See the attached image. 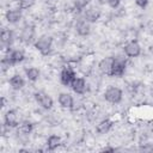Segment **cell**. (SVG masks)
Returning a JSON list of instances; mask_svg holds the SVG:
<instances>
[{
  "instance_id": "cell-27",
  "label": "cell",
  "mask_w": 153,
  "mask_h": 153,
  "mask_svg": "<svg viewBox=\"0 0 153 153\" xmlns=\"http://www.w3.org/2000/svg\"><path fill=\"white\" fill-rule=\"evenodd\" d=\"M114 151H115V148H112V147H104L102 149V152H114Z\"/></svg>"
},
{
  "instance_id": "cell-17",
  "label": "cell",
  "mask_w": 153,
  "mask_h": 153,
  "mask_svg": "<svg viewBox=\"0 0 153 153\" xmlns=\"http://www.w3.org/2000/svg\"><path fill=\"white\" fill-rule=\"evenodd\" d=\"M33 33H35V31H33V29H32L31 26H25V27L23 29V31H22L20 38H22L23 42L29 43V42L33 38Z\"/></svg>"
},
{
  "instance_id": "cell-9",
  "label": "cell",
  "mask_w": 153,
  "mask_h": 153,
  "mask_svg": "<svg viewBox=\"0 0 153 153\" xmlns=\"http://www.w3.org/2000/svg\"><path fill=\"white\" fill-rule=\"evenodd\" d=\"M114 59L115 57H105L103 59L98 67H99V71L103 73V74H106V75H110V72H111V67H112V63H114Z\"/></svg>"
},
{
  "instance_id": "cell-10",
  "label": "cell",
  "mask_w": 153,
  "mask_h": 153,
  "mask_svg": "<svg viewBox=\"0 0 153 153\" xmlns=\"http://www.w3.org/2000/svg\"><path fill=\"white\" fill-rule=\"evenodd\" d=\"M71 87H72V90H73L75 93L81 94V93H84L85 90H86V82H85V80H84L82 78H76V76H75V79L73 80Z\"/></svg>"
},
{
  "instance_id": "cell-1",
  "label": "cell",
  "mask_w": 153,
  "mask_h": 153,
  "mask_svg": "<svg viewBox=\"0 0 153 153\" xmlns=\"http://www.w3.org/2000/svg\"><path fill=\"white\" fill-rule=\"evenodd\" d=\"M51 45H53V38H51V36H48V35L41 36L37 39V42L35 43L36 49L42 55H48L50 53V50H51Z\"/></svg>"
},
{
  "instance_id": "cell-3",
  "label": "cell",
  "mask_w": 153,
  "mask_h": 153,
  "mask_svg": "<svg viewBox=\"0 0 153 153\" xmlns=\"http://www.w3.org/2000/svg\"><path fill=\"white\" fill-rule=\"evenodd\" d=\"M126 71V59L122 57H115L114 59V63L111 67V72H110V76H122L124 74Z\"/></svg>"
},
{
  "instance_id": "cell-16",
  "label": "cell",
  "mask_w": 153,
  "mask_h": 153,
  "mask_svg": "<svg viewBox=\"0 0 153 153\" xmlns=\"http://www.w3.org/2000/svg\"><path fill=\"white\" fill-rule=\"evenodd\" d=\"M61 143V137L57 136V135H50L47 140V146H48V149L50 151H54L56 149Z\"/></svg>"
},
{
  "instance_id": "cell-20",
  "label": "cell",
  "mask_w": 153,
  "mask_h": 153,
  "mask_svg": "<svg viewBox=\"0 0 153 153\" xmlns=\"http://www.w3.org/2000/svg\"><path fill=\"white\" fill-rule=\"evenodd\" d=\"M8 56L11 57V60L13 61V63H14V65H16V63H19V62H22V61L24 60V57H25L24 53H23L22 50H19V49L11 51Z\"/></svg>"
},
{
  "instance_id": "cell-13",
  "label": "cell",
  "mask_w": 153,
  "mask_h": 153,
  "mask_svg": "<svg viewBox=\"0 0 153 153\" xmlns=\"http://www.w3.org/2000/svg\"><path fill=\"white\" fill-rule=\"evenodd\" d=\"M76 32H78V35H80V36H87L88 33H90V31H91V26H90V23L87 22V20H80L78 24H76Z\"/></svg>"
},
{
  "instance_id": "cell-22",
  "label": "cell",
  "mask_w": 153,
  "mask_h": 153,
  "mask_svg": "<svg viewBox=\"0 0 153 153\" xmlns=\"http://www.w3.org/2000/svg\"><path fill=\"white\" fill-rule=\"evenodd\" d=\"M12 66H14V63H13V61L11 60L10 56H6V57H4V59L1 60V67H2V71H4V72L7 71L8 68H11Z\"/></svg>"
},
{
  "instance_id": "cell-24",
  "label": "cell",
  "mask_w": 153,
  "mask_h": 153,
  "mask_svg": "<svg viewBox=\"0 0 153 153\" xmlns=\"http://www.w3.org/2000/svg\"><path fill=\"white\" fill-rule=\"evenodd\" d=\"M88 4H90V0H74V5H75V7L78 10L85 8Z\"/></svg>"
},
{
  "instance_id": "cell-25",
  "label": "cell",
  "mask_w": 153,
  "mask_h": 153,
  "mask_svg": "<svg viewBox=\"0 0 153 153\" xmlns=\"http://www.w3.org/2000/svg\"><path fill=\"white\" fill-rule=\"evenodd\" d=\"M106 2L109 4V6H110V7L116 8V7H118V6H120L121 0H106Z\"/></svg>"
},
{
  "instance_id": "cell-4",
  "label": "cell",
  "mask_w": 153,
  "mask_h": 153,
  "mask_svg": "<svg viewBox=\"0 0 153 153\" xmlns=\"http://www.w3.org/2000/svg\"><path fill=\"white\" fill-rule=\"evenodd\" d=\"M75 79V72L72 67H65L60 74V80L65 86H71L73 80Z\"/></svg>"
},
{
  "instance_id": "cell-15",
  "label": "cell",
  "mask_w": 153,
  "mask_h": 153,
  "mask_svg": "<svg viewBox=\"0 0 153 153\" xmlns=\"http://www.w3.org/2000/svg\"><path fill=\"white\" fill-rule=\"evenodd\" d=\"M111 127H112V122L110 120H103V121H100L97 124L96 130H97L98 134H102L103 135V134H106L111 129Z\"/></svg>"
},
{
  "instance_id": "cell-23",
  "label": "cell",
  "mask_w": 153,
  "mask_h": 153,
  "mask_svg": "<svg viewBox=\"0 0 153 153\" xmlns=\"http://www.w3.org/2000/svg\"><path fill=\"white\" fill-rule=\"evenodd\" d=\"M35 4V0H18V6L20 10L30 8Z\"/></svg>"
},
{
  "instance_id": "cell-14",
  "label": "cell",
  "mask_w": 153,
  "mask_h": 153,
  "mask_svg": "<svg viewBox=\"0 0 153 153\" xmlns=\"http://www.w3.org/2000/svg\"><path fill=\"white\" fill-rule=\"evenodd\" d=\"M10 85L12 86L13 90H20V88L24 87L25 80H24L23 76H20L19 74H16V75H13V76L10 79Z\"/></svg>"
},
{
  "instance_id": "cell-7",
  "label": "cell",
  "mask_w": 153,
  "mask_h": 153,
  "mask_svg": "<svg viewBox=\"0 0 153 153\" xmlns=\"http://www.w3.org/2000/svg\"><path fill=\"white\" fill-rule=\"evenodd\" d=\"M100 17V11L98 7L96 6H91L88 8H86L85 11V20H87L88 23H94L99 19Z\"/></svg>"
},
{
  "instance_id": "cell-2",
  "label": "cell",
  "mask_w": 153,
  "mask_h": 153,
  "mask_svg": "<svg viewBox=\"0 0 153 153\" xmlns=\"http://www.w3.org/2000/svg\"><path fill=\"white\" fill-rule=\"evenodd\" d=\"M104 98L106 102L112 103V104H117L122 100V91L118 87L115 86H110L105 92H104Z\"/></svg>"
},
{
  "instance_id": "cell-18",
  "label": "cell",
  "mask_w": 153,
  "mask_h": 153,
  "mask_svg": "<svg viewBox=\"0 0 153 153\" xmlns=\"http://www.w3.org/2000/svg\"><path fill=\"white\" fill-rule=\"evenodd\" d=\"M32 128H33V126H32L31 122L24 121V122L18 124V133H20L23 135H27V134H30L32 131Z\"/></svg>"
},
{
  "instance_id": "cell-6",
  "label": "cell",
  "mask_w": 153,
  "mask_h": 153,
  "mask_svg": "<svg viewBox=\"0 0 153 153\" xmlns=\"http://www.w3.org/2000/svg\"><path fill=\"white\" fill-rule=\"evenodd\" d=\"M35 99H36V102H37L42 108H44V109H51V106H53V104H54L51 97L48 96V94L44 93V92H36V93H35Z\"/></svg>"
},
{
  "instance_id": "cell-28",
  "label": "cell",
  "mask_w": 153,
  "mask_h": 153,
  "mask_svg": "<svg viewBox=\"0 0 153 153\" xmlns=\"http://www.w3.org/2000/svg\"><path fill=\"white\" fill-rule=\"evenodd\" d=\"M4 106H5V98L2 97L1 98V108H4Z\"/></svg>"
},
{
  "instance_id": "cell-12",
  "label": "cell",
  "mask_w": 153,
  "mask_h": 153,
  "mask_svg": "<svg viewBox=\"0 0 153 153\" xmlns=\"http://www.w3.org/2000/svg\"><path fill=\"white\" fill-rule=\"evenodd\" d=\"M59 103H60V105H61L62 108L69 109V108H72V105H73V97H72L69 93L62 92V93L59 94Z\"/></svg>"
},
{
  "instance_id": "cell-19",
  "label": "cell",
  "mask_w": 153,
  "mask_h": 153,
  "mask_svg": "<svg viewBox=\"0 0 153 153\" xmlns=\"http://www.w3.org/2000/svg\"><path fill=\"white\" fill-rule=\"evenodd\" d=\"M25 74L30 81H36L39 78V71L36 67H30V68L25 69Z\"/></svg>"
},
{
  "instance_id": "cell-11",
  "label": "cell",
  "mask_w": 153,
  "mask_h": 153,
  "mask_svg": "<svg viewBox=\"0 0 153 153\" xmlns=\"http://www.w3.org/2000/svg\"><path fill=\"white\" fill-rule=\"evenodd\" d=\"M5 124L10 128H13V127H17L18 126V117H17V114L14 110H8L5 115Z\"/></svg>"
},
{
  "instance_id": "cell-5",
  "label": "cell",
  "mask_w": 153,
  "mask_h": 153,
  "mask_svg": "<svg viewBox=\"0 0 153 153\" xmlns=\"http://www.w3.org/2000/svg\"><path fill=\"white\" fill-rule=\"evenodd\" d=\"M141 53V47L139 42L136 41H130L124 45V54L129 57H136Z\"/></svg>"
},
{
  "instance_id": "cell-8",
  "label": "cell",
  "mask_w": 153,
  "mask_h": 153,
  "mask_svg": "<svg viewBox=\"0 0 153 153\" xmlns=\"http://www.w3.org/2000/svg\"><path fill=\"white\" fill-rule=\"evenodd\" d=\"M5 17H6V20H7L8 23L16 24V23L20 22L23 14H22V11H20L19 8H18V10H8V11L6 12Z\"/></svg>"
},
{
  "instance_id": "cell-21",
  "label": "cell",
  "mask_w": 153,
  "mask_h": 153,
  "mask_svg": "<svg viewBox=\"0 0 153 153\" xmlns=\"http://www.w3.org/2000/svg\"><path fill=\"white\" fill-rule=\"evenodd\" d=\"M13 39V33L11 30H2L1 31V42L4 44H11Z\"/></svg>"
},
{
  "instance_id": "cell-26",
  "label": "cell",
  "mask_w": 153,
  "mask_h": 153,
  "mask_svg": "<svg viewBox=\"0 0 153 153\" xmlns=\"http://www.w3.org/2000/svg\"><path fill=\"white\" fill-rule=\"evenodd\" d=\"M135 4L141 7V8H145L147 5H148V0H135Z\"/></svg>"
}]
</instances>
